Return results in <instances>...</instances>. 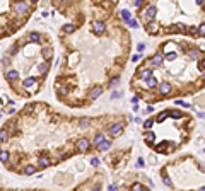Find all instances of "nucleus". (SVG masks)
Wrapping results in <instances>:
<instances>
[{
	"label": "nucleus",
	"instance_id": "obj_23",
	"mask_svg": "<svg viewBox=\"0 0 205 191\" xmlns=\"http://www.w3.org/2000/svg\"><path fill=\"white\" fill-rule=\"evenodd\" d=\"M168 116H169V111H162V113H161L159 116H157V121H164Z\"/></svg>",
	"mask_w": 205,
	"mask_h": 191
},
{
	"label": "nucleus",
	"instance_id": "obj_27",
	"mask_svg": "<svg viewBox=\"0 0 205 191\" xmlns=\"http://www.w3.org/2000/svg\"><path fill=\"white\" fill-rule=\"evenodd\" d=\"M102 140H104V135H101V133H99V135H96V138H94V145H98V143H101Z\"/></svg>",
	"mask_w": 205,
	"mask_h": 191
},
{
	"label": "nucleus",
	"instance_id": "obj_24",
	"mask_svg": "<svg viewBox=\"0 0 205 191\" xmlns=\"http://www.w3.org/2000/svg\"><path fill=\"white\" fill-rule=\"evenodd\" d=\"M75 31V26H72V24H67V26L63 27V32H67V34H70V32Z\"/></svg>",
	"mask_w": 205,
	"mask_h": 191
},
{
	"label": "nucleus",
	"instance_id": "obj_28",
	"mask_svg": "<svg viewBox=\"0 0 205 191\" xmlns=\"http://www.w3.org/2000/svg\"><path fill=\"white\" fill-rule=\"evenodd\" d=\"M176 29H173V31H179V32H186V26L185 24H176Z\"/></svg>",
	"mask_w": 205,
	"mask_h": 191
},
{
	"label": "nucleus",
	"instance_id": "obj_31",
	"mask_svg": "<svg viewBox=\"0 0 205 191\" xmlns=\"http://www.w3.org/2000/svg\"><path fill=\"white\" fill-rule=\"evenodd\" d=\"M169 114H171L173 118H176V120H178V118H181V116H183V114L179 113V111H169Z\"/></svg>",
	"mask_w": 205,
	"mask_h": 191
},
{
	"label": "nucleus",
	"instance_id": "obj_12",
	"mask_svg": "<svg viewBox=\"0 0 205 191\" xmlns=\"http://www.w3.org/2000/svg\"><path fill=\"white\" fill-rule=\"evenodd\" d=\"M39 165H41V167H48V165L51 164V160H50V157H46V155H41L39 157Z\"/></svg>",
	"mask_w": 205,
	"mask_h": 191
},
{
	"label": "nucleus",
	"instance_id": "obj_6",
	"mask_svg": "<svg viewBox=\"0 0 205 191\" xmlns=\"http://www.w3.org/2000/svg\"><path fill=\"white\" fill-rule=\"evenodd\" d=\"M171 89H173V87H171L169 82H161V84H159V92L162 96H168L171 92Z\"/></svg>",
	"mask_w": 205,
	"mask_h": 191
},
{
	"label": "nucleus",
	"instance_id": "obj_44",
	"mask_svg": "<svg viewBox=\"0 0 205 191\" xmlns=\"http://www.w3.org/2000/svg\"><path fill=\"white\" fill-rule=\"evenodd\" d=\"M200 70H202V72L205 70V58L202 60V62H200Z\"/></svg>",
	"mask_w": 205,
	"mask_h": 191
},
{
	"label": "nucleus",
	"instance_id": "obj_38",
	"mask_svg": "<svg viewBox=\"0 0 205 191\" xmlns=\"http://www.w3.org/2000/svg\"><path fill=\"white\" fill-rule=\"evenodd\" d=\"M144 165H145L144 159H138V160H137V167H144Z\"/></svg>",
	"mask_w": 205,
	"mask_h": 191
},
{
	"label": "nucleus",
	"instance_id": "obj_43",
	"mask_svg": "<svg viewBox=\"0 0 205 191\" xmlns=\"http://www.w3.org/2000/svg\"><path fill=\"white\" fill-rule=\"evenodd\" d=\"M116 97H122V92H115V94H111V99H116Z\"/></svg>",
	"mask_w": 205,
	"mask_h": 191
},
{
	"label": "nucleus",
	"instance_id": "obj_45",
	"mask_svg": "<svg viewBox=\"0 0 205 191\" xmlns=\"http://www.w3.org/2000/svg\"><path fill=\"white\" fill-rule=\"evenodd\" d=\"M197 3H198V5H203V0H195Z\"/></svg>",
	"mask_w": 205,
	"mask_h": 191
},
{
	"label": "nucleus",
	"instance_id": "obj_9",
	"mask_svg": "<svg viewBox=\"0 0 205 191\" xmlns=\"http://www.w3.org/2000/svg\"><path fill=\"white\" fill-rule=\"evenodd\" d=\"M152 65H156V67H161V65H162V62H164V56L161 55V53H157V55H154L152 56Z\"/></svg>",
	"mask_w": 205,
	"mask_h": 191
},
{
	"label": "nucleus",
	"instance_id": "obj_2",
	"mask_svg": "<svg viewBox=\"0 0 205 191\" xmlns=\"http://www.w3.org/2000/svg\"><path fill=\"white\" fill-rule=\"evenodd\" d=\"M123 128H125V125L123 123H116V125H113L111 128H109V135L113 136V138H116V136H120L123 133Z\"/></svg>",
	"mask_w": 205,
	"mask_h": 191
},
{
	"label": "nucleus",
	"instance_id": "obj_20",
	"mask_svg": "<svg viewBox=\"0 0 205 191\" xmlns=\"http://www.w3.org/2000/svg\"><path fill=\"white\" fill-rule=\"evenodd\" d=\"M34 82H36V79H32V77H29V79H26V80L22 82V85H24V87H31V85H32V84H34Z\"/></svg>",
	"mask_w": 205,
	"mask_h": 191
},
{
	"label": "nucleus",
	"instance_id": "obj_16",
	"mask_svg": "<svg viewBox=\"0 0 205 191\" xmlns=\"http://www.w3.org/2000/svg\"><path fill=\"white\" fill-rule=\"evenodd\" d=\"M7 140H9V131H7V130H2V131H0V143H5Z\"/></svg>",
	"mask_w": 205,
	"mask_h": 191
},
{
	"label": "nucleus",
	"instance_id": "obj_34",
	"mask_svg": "<svg viewBox=\"0 0 205 191\" xmlns=\"http://www.w3.org/2000/svg\"><path fill=\"white\" fill-rule=\"evenodd\" d=\"M162 181H164V184H166V186H173V183H171V179L168 178V176H164V178H162Z\"/></svg>",
	"mask_w": 205,
	"mask_h": 191
},
{
	"label": "nucleus",
	"instance_id": "obj_14",
	"mask_svg": "<svg viewBox=\"0 0 205 191\" xmlns=\"http://www.w3.org/2000/svg\"><path fill=\"white\" fill-rule=\"evenodd\" d=\"M10 159V154L7 152V150H0V162H3V164H7Z\"/></svg>",
	"mask_w": 205,
	"mask_h": 191
},
{
	"label": "nucleus",
	"instance_id": "obj_4",
	"mask_svg": "<svg viewBox=\"0 0 205 191\" xmlns=\"http://www.w3.org/2000/svg\"><path fill=\"white\" fill-rule=\"evenodd\" d=\"M14 10H16V14H28L29 5L26 2H16L14 3Z\"/></svg>",
	"mask_w": 205,
	"mask_h": 191
},
{
	"label": "nucleus",
	"instance_id": "obj_17",
	"mask_svg": "<svg viewBox=\"0 0 205 191\" xmlns=\"http://www.w3.org/2000/svg\"><path fill=\"white\" fill-rule=\"evenodd\" d=\"M34 172H36V167H34V165L29 164V165H26V167H24V174L31 176V174H34Z\"/></svg>",
	"mask_w": 205,
	"mask_h": 191
},
{
	"label": "nucleus",
	"instance_id": "obj_40",
	"mask_svg": "<svg viewBox=\"0 0 205 191\" xmlns=\"http://www.w3.org/2000/svg\"><path fill=\"white\" fill-rule=\"evenodd\" d=\"M32 111H34V106H28V107H26V113H29V114H31Z\"/></svg>",
	"mask_w": 205,
	"mask_h": 191
},
{
	"label": "nucleus",
	"instance_id": "obj_13",
	"mask_svg": "<svg viewBox=\"0 0 205 191\" xmlns=\"http://www.w3.org/2000/svg\"><path fill=\"white\" fill-rule=\"evenodd\" d=\"M145 84H147V87H151V89H154V87H157V79L154 77V75H151V77L145 80Z\"/></svg>",
	"mask_w": 205,
	"mask_h": 191
},
{
	"label": "nucleus",
	"instance_id": "obj_15",
	"mask_svg": "<svg viewBox=\"0 0 205 191\" xmlns=\"http://www.w3.org/2000/svg\"><path fill=\"white\" fill-rule=\"evenodd\" d=\"M144 138H145V142H147V143H152L154 140H156V135H154L152 131H145L144 133Z\"/></svg>",
	"mask_w": 205,
	"mask_h": 191
},
{
	"label": "nucleus",
	"instance_id": "obj_46",
	"mask_svg": "<svg viewBox=\"0 0 205 191\" xmlns=\"http://www.w3.org/2000/svg\"><path fill=\"white\" fill-rule=\"evenodd\" d=\"M198 116L200 118H205V113H198Z\"/></svg>",
	"mask_w": 205,
	"mask_h": 191
},
{
	"label": "nucleus",
	"instance_id": "obj_47",
	"mask_svg": "<svg viewBox=\"0 0 205 191\" xmlns=\"http://www.w3.org/2000/svg\"><path fill=\"white\" fill-rule=\"evenodd\" d=\"M200 189H202V191H205V186H202V188H200Z\"/></svg>",
	"mask_w": 205,
	"mask_h": 191
},
{
	"label": "nucleus",
	"instance_id": "obj_8",
	"mask_svg": "<svg viewBox=\"0 0 205 191\" xmlns=\"http://www.w3.org/2000/svg\"><path fill=\"white\" fill-rule=\"evenodd\" d=\"M5 79H7L9 82H16L17 79H19V72H17V70H9V72L5 74Z\"/></svg>",
	"mask_w": 205,
	"mask_h": 191
},
{
	"label": "nucleus",
	"instance_id": "obj_21",
	"mask_svg": "<svg viewBox=\"0 0 205 191\" xmlns=\"http://www.w3.org/2000/svg\"><path fill=\"white\" fill-rule=\"evenodd\" d=\"M122 17H123V21H125V22H128V21L132 19V14L128 12V10H122Z\"/></svg>",
	"mask_w": 205,
	"mask_h": 191
},
{
	"label": "nucleus",
	"instance_id": "obj_11",
	"mask_svg": "<svg viewBox=\"0 0 205 191\" xmlns=\"http://www.w3.org/2000/svg\"><path fill=\"white\" fill-rule=\"evenodd\" d=\"M96 147H98V150H101V152H102V150H108L109 147H111V142H109V140H106V138H104V140H102L101 143H98Z\"/></svg>",
	"mask_w": 205,
	"mask_h": 191
},
{
	"label": "nucleus",
	"instance_id": "obj_48",
	"mask_svg": "<svg viewBox=\"0 0 205 191\" xmlns=\"http://www.w3.org/2000/svg\"><path fill=\"white\" fill-rule=\"evenodd\" d=\"M203 79H205V70H203Z\"/></svg>",
	"mask_w": 205,
	"mask_h": 191
},
{
	"label": "nucleus",
	"instance_id": "obj_18",
	"mask_svg": "<svg viewBox=\"0 0 205 191\" xmlns=\"http://www.w3.org/2000/svg\"><path fill=\"white\" fill-rule=\"evenodd\" d=\"M164 58L168 60V62H174V60L178 58V55L174 51H169V53H166V56H164Z\"/></svg>",
	"mask_w": 205,
	"mask_h": 191
},
{
	"label": "nucleus",
	"instance_id": "obj_33",
	"mask_svg": "<svg viewBox=\"0 0 205 191\" xmlns=\"http://www.w3.org/2000/svg\"><path fill=\"white\" fill-rule=\"evenodd\" d=\"M152 125H154V120H147V121H145V123H144V128H152Z\"/></svg>",
	"mask_w": 205,
	"mask_h": 191
},
{
	"label": "nucleus",
	"instance_id": "obj_30",
	"mask_svg": "<svg viewBox=\"0 0 205 191\" xmlns=\"http://www.w3.org/2000/svg\"><path fill=\"white\" fill-rule=\"evenodd\" d=\"M128 26H130V27H133V29H135V27H138V22H137L135 19H130V21H128Z\"/></svg>",
	"mask_w": 205,
	"mask_h": 191
},
{
	"label": "nucleus",
	"instance_id": "obj_19",
	"mask_svg": "<svg viewBox=\"0 0 205 191\" xmlns=\"http://www.w3.org/2000/svg\"><path fill=\"white\" fill-rule=\"evenodd\" d=\"M151 75H152V70H151V68H147V70H142V72H140V77L144 79V80H147Z\"/></svg>",
	"mask_w": 205,
	"mask_h": 191
},
{
	"label": "nucleus",
	"instance_id": "obj_22",
	"mask_svg": "<svg viewBox=\"0 0 205 191\" xmlns=\"http://www.w3.org/2000/svg\"><path fill=\"white\" fill-rule=\"evenodd\" d=\"M132 189L133 191H140V189H145V186L140 184V183H133V184H132Z\"/></svg>",
	"mask_w": 205,
	"mask_h": 191
},
{
	"label": "nucleus",
	"instance_id": "obj_39",
	"mask_svg": "<svg viewBox=\"0 0 205 191\" xmlns=\"http://www.w3.org/2000/svg\"><path fill=\"white\" fill-rule=\"evenodd\" d=\"M91 164H92L94 167H98V165H99V160L98 159H91Z\"/></svg>",
	"mask_w": 205,
	"mask_h": 191
},
{
	"label": "nucleus",
	"instance_id": "obj_49",
	"mask_svg": "<svg viewBox=\"0 0 205 191\" xmlns=\"http://www.w3.org/2000/svg\"><path fill=\"white\" fill-rule=\"evenodd\" d=\"M31 2H38V0H31Z\"/></svg>",
	"mask_w": 205,
	"mask_h": 191
},
{
	"label": "nucleus",
	"instance_id": "obj_36",
	"mask_svg": "<svg viewBox=\"0 0 205 191\" xmlns=\"http://www.w3.org/2000/svg\"><path fill=\"white\" fill-rule=\"evenodd\" d=\"M171 48H173V45H171V43H166V45H164V51H166V53H169Z\"/></svg>",
	"mask_w": 205,
	"mask_h": 191
},
{
	"label": "nucleus",
	"instance_id": "obj_5",
	"mask_svg": "<svg viewBox=\"0 0 205 191\" xmlns=\"http://www.w3.org/2000/svg\"><path fill=\"white\" fill-rule=\"evenodd\" d=\"M92 31H94V34L101 36L102 32L106 31V24H104V22H101V21H96V22L92 24Z\"/></svg>",
	"mask_w": 205,
	"mask_h": 191
},
{
	"label": "nucleus",
	"instance_id": "obj_37",
	"mask_svg": "<svg viewBox=\"0 0 205 191\" xmlns=\"http://www.w3.org/2000/svg\"><path fill=\"white\" fill-rule=\"evenodd\" d=\"M197 31H198V27H190V29H186V32H190V34H197Z\"/></svg>",
	"mask_w": 205,
	"mask_h": 191
},
{
	"label": "nucleus",
	"instance_id": "obj_1",
	"mask_svg": "<svg viewBox=\"0 0 205 191\" xmlns=\"http://www.w3.org/2000/svg\"><path fill=\"white\" fill-rule=\"evenodd\" d=\"M75 149L80 150V152H87V150L91 149V142H89L87 138H84V136H82V138H79V140L75 142Z\"/></svg>",
	"mask_w": 205,
	"mask_h": 191
},
{
	"label": "nucleus",
	"instance_id": "obj_26",
	"mask_svg": "<svg viewBox=\"0 0 205 191\" xmlns=\"http://www.w3.org/2000/svg\"><path fill=\"white\" fill-rule=\"evenodd\" d=\"M31 39L32 41H41V34L39 32H31Z\"/></svg>",
	"mask_w": 205,
	"mask_h": 191
},
{
	"label": "nucleus",
	"instance_id": "obj_29",
	"mask_svg": "<svg viewBox=\"0 0 205 191\" xmlns=\"http://www.w3.org/2000/svg\"><path fill=\"white\" fill-rule=\"evenodd\" d=\"M190 58L192 60L198 58V50H192V51H190Z\"/></svg>",
	"mask_w": 205,
	"mask_h": 191
},
{
	"label": "nucleus",
	"instance_id": "obj_32",
	"mask_svg": "<svg viewBox=\"0 0 205 191\" xmlns=\"http://www.w3.org/2000/svg\"><path fill=\"white\" fill-rule=\"evenodd\" d=\"M46 70H48V65H46V63H43V65H39V72H41V74H43V75H45V74H46Z\"/></svg>",
	"mask_w": 205,
	"mask_h": 191
},
{
	"label": "nucleus",
	"instance_id": "obj_7",
	"mask_svg": "<svg viewBox=\"0 0 205 191\" xmlns=\"http://www.w3.org/2000/svg\"><path fill=\"white\" fill-rule=\"evenodd\" d=\"M101 94H102V87H101V85H96V87H92L89 91V97H91V99H98Z\"/></svg>",
	"mask_w": 205,
	"mask_h": 191
},
{
	"label": "nucleus",
	"instance_id": "obj_25",
	"mask_svg": "<svg viewBox=\"0 0 205 191\" xmlns=\"http://www.w3.org/2000/svg\"><path fill=\"white\" fill-rule=\"evenodd\" d=\"M197 34H198V36H205V22L198 26V31H197Z\"/></svg>",
	"mask_w": 205,
	"mask_h": 191
},
{
	"label": "nucleus",
	"instance_id": "obj_41",
	"mask_svg": "<svg viewBox=\"0 0 205 191\" xmlns=\"http://www.w3.org/2000/svg\"><path fill=\"white\" fill-rule=\"evenodd\" d=\"M137 50H138V51H144V50H145V45H144V43H140V45L137 46Z\"/></svg>",
	"mask_w": 205,
	"mask_h": 191
},
{
	"label": "nucleus",
	"instance_id": "obj_35",
	"mask_svg": "<svg viewBox=\"0 0 205 191\" xmlns=\"http://www.w3.org/2000/svg\"><path fill=\"white\" fill-rule=\"evenodd\" d=\"M43 55H45V58H50V56H51V51H50L48 48H45V50H43Z\"/></svg>",
	"mask_w": 205,
	"mask_h": 191
},
{
	"label": "nucleus",
	"instance_id": "obj_3",
	"mask_svg": "<svg viewBox=\"0 0 205 191\" xmlns=\"http://www.w3.org/2000/svg\"><path fill=\"white\" fill-rule=\"evenodd\" d=\"M142 16H144L145 21H152L154 17L157 16V9H156L154 5H151V7H147V9L144 10V14H142Z\"/></svg>",
	"mask_w": 205,
	"mask_h": 191
},
{
	"label": "nucleus",
	"instance_id": "obj_42",
	"mask_svg": "<svg viewBox=\"0 0 205 191\" xmlns=\"http://www.w3.org/2000/svg\"><path fill=\"white\" fill-rule=\"evenodd\" d=\"M87 125H89V121H87V120H82V121H80V127H82V128H86Z\"/></svg>",
	"mask_w": 205,
	"mask_h": 191
},
{
	"label": "nucleus",
	"instance_id": "obj_10",
	"mask_svg": "<svg viewBox=\"0 0 205 191\" xmlns=\"http://www.w3.org/2000/svg\"><path fill=\"white\" fill-rule=\"evenodd\" d=\"M147 32L149 34H157V31H159V27H157V24L156 22H152V21H149V24H147Z\"/></svg>",
	"mask_w": 205,
	"mask_h": 191
}]
</instances>
